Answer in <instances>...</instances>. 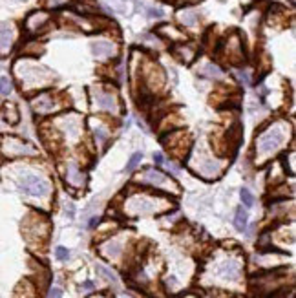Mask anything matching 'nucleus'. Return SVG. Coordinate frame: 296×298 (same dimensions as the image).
<instances>
[{"instance_id":"19","label":"nucleus","mask_w":296,"mask_h":298,"mask_svg":"<svg viewBox=\"0 0 296 298\" xmlns=\"http://www.w3.org/2000/svg\"><path fill=\"white\" fill-rule=\"evenodd\" d=\"M104 251L103 253L106 254V256H110V258H115V256H119V253H121V243H117V242H110L106 247H103Z\"/></svg>"},{"instance_id":"22","label":"nucleus","mask_w":296,"mask_h":298,"mask_svg":"<svg viewBox=\"0 0 296 298\" xmlns=\"http://www.w3.org/2000/svg\"><path fill=\"white\" fill-rule=\"evenodd\" d=\"M201 74L203 75H209V77H216V79H220L221 75H223V72H221L218 66H214V64H207L205 70H201Z\"/></svg>"},{"instance_id":"12","label":"nucleus","mask_w":296,"mask_h":298,"mask_svg":"<svg viewBox=\"0 0 296 298\" xmlns=\"http://www.w3.org/2000/svg\"><path fill=\"white\" fill-rule=\"evenodd\" d=\"M220 276H223L225 280H236L240 276V265L232 260L225 261L220 267Z\"/></svg>"},{"instance_id":"9","label":"nucleus","mask_w":296,"mask_h":298,"mask_svg":"<svg viewBox=\"0 0 296 298\" xmlns=\"http://www.w3.org/2000/svg\"><path fill=\"white\" fill-rule=\"evenodd\" d=\"M143 181H146V183H150V185H154V186H167L168 183H172L163 172L154 170V168H148V170L144 172Z\"/></svg>"},{"instance_id":"27","label":"nucleus","mask_w":296,"mask_h":298,"mask_svg":"<svg viewBox=\"0 0 296 298\" xmlns=\"http://www.w3.org/2000/svg\"><path fill=\"white\" fill-rule=\"evenodd\" d=\"M154 161H156L157 165L163 163V154H154Z\"/></svg>"},{"instance_id":"6","label":"nucleus","mask_w":296,"mask_h":298,"mask_svg":"<svg viewBox=\"0 0 296 298\" xmlns=\"http://www.w3.org/2000/svg\"><path fill=\"white\" fill-rule=\"evenodd\" d=\"M95 103L101 110H106V112L117 113L119 112V105H117V97L110 92H104V90H97L95 92Z\"/></svg>"},{"instance_id":"30","label":"nucleus","mask_w":296,"mask_h":298,"mask_svg":"<svg viewBox=\"0 0 296 298\" xmlns=\"http://www.w3.org/2000/svg\"><path fill=\"white\" fill-rule=\"evenodd\" d=\"M97 222H99V218H93V220L90 222V227H95V225H97Z\"/></svg>"},{"instance_id":"13","label":"nucleus","mask_w":296,"mask_h":298,"mask_svg":"<svg viewBox=\"0 0 296 298\" xmlns=\"http://www.w3.org/2000/svg\"><path fill=\"white\" fill-rule=\"evenodd\" d=\"M66 178L71 185H83V170L77 167V165L70 163L66 168Z\"/></svg>"},{"instance_id":"1","label":"nucleus","mask_w":296,"mask_h":298,"mask_svg":"<svg viewBox=\"0 0 296 298\" xmlns=\"http://www.w3.org/2000/svg\"><path fill=\"white\" fill-rule=\"evenodd\" d=\"M287 143V128L285 123H274L269 128L261 130L256 139V150L260 156L269 157Z\"/></svg>"},{"instance_id":"31","label":"nucleus","mask_w":296,"mask_h":298,"mask_svg":"<svg viewBox=\"0 0 296 298\" xmlns=\"http://www.w3.org/2000/svg\"><path fill=\"white\" fill-rule=\"evenodd\" d=\"M17 2H24V0H17Z\"/></svg>"},{"instance_id":"28","label":"nucleus","mask_w":296,"mask_h":298,"mask_svg":"<svg viewBox=\"0 0 296 298\" xmlns=\"http://www.w3.org/2000/svg\"><path fill=\"white\" fill-rule=\"evenodd\" d=\"M83 289L84 291H91V289H93V282H84L83 283Z\"/></svg>"},{"instance_id":"5","label":"nucleus","mask_w":296,"mask_h":298,"mask_svg":"<svg viewBox=\"0 0 296 298\" xmlns=\"http://www.w3.org/2000/svg\"><path fill=\"white\" fill-rule=\"evenodd\" d=\"M81 123H83V119L77 113H64L57 119V125L66 132V135L73 137V139L79 137V134H81Z\"/></svg>"},{"instance_id":"11","label":"nucleus","mask_w":296,"mask_h":298,"mask_svg":"<svg viewBox=\"0 0 296 298\" xmlns=\"http://www.w3.org/2000/svg\"><path fill=\"white\" fill-rule=\"evenodd\" d=\"M91 52L97 57H112L115 53V46L112 42H106V40H97L91 44Z\"/></svg>"},{"instance_id":"20","label":"nucleus","mask_w":296,"mask_h":298,"mask_svg":"<svg viewBox=\"0 0 296 298\" xmlns=\"http://www.w3.org/2000/svg\"><path fill=\"white\" fill-rule=\"evenodd\" d=\"M95 269H97V273H99V275H101V276H104V278H106L108 282H112V283H114V285H117V276H115L114 273L110 271V269H108V267H104V265H101V263H99V265H97V267H95Z\"/></svg>"},{"instance_id":"7","label":"nucleus","mask_w":296,"mask_h":298,"mask_svg":"<svg viewBox=\"0 0 296 298\" xmlns=\"http://www.w3.org/2000/svg\"><path fill=\"white\" fill-rule=\"evenodd\" d=\"M15 44V28L9 22L0 24V53L6 55Z\"/></svg>"},{"instance_id":"4","label":"nucleus","mask_w":296,"mask_h":298,"mask_svg":"<svg viewBox=\"0 0 296 298\" xmlns=\"http://www.w3.org/2000/svg\"><path fill=\"white\" fill-rule=\"evenodd\" d=\"M18 188L28 196H35V198H42L50 190V183L44 178H40L37 174H22L18 178Z\"/></svg>"},{"instance_id":"16","label":"nucleus","mask_w":296,"mask_h":298,"mask_svg":"<svg viewBox=\"0 0 296 298\" xmlns=\"http://www.w3.org/2000/svg\"><path fill=\"white\" fill-rule=\"evenodd\" d=\"M11 92H13V82H11L9 77L2 75V77H0V95L8 97Z\"/></svg>"},{"instance_id":"26","label":"nucleus","mask_w":296,"mask_h":298,"mask_svg":"<svg viewBox=\"0 0 296 298\" xmlns=\"http://www.w3.org/2000/svg\"><path fill=\"white\" fill-rule=\"evenodd\" d=\"M148 15H150V17H157V19H159V17L163 15V11H161V9L150 8V9H148Z\"/></svg>"},{"instance_id":"10","label":"nucleus","mask_w":296,"mask_h":298,"mask_svg":"<svg viewBox=\"0 0 296 298\" xmlns=\"http://www.w3.org/2000/svg\"><path fill=\"white\" fill-rule=\"evenodd\" d=\"M48 22V13L44 11H33L28 19H26V30L28 31H38V28L42 26V24Z\"/></svg>"},{"instance_id":"15","label":"nucleus","mask_w":296,"mask_h":298,"mask_svg":"<svg viewBox=\"0 0 296 298\" xmlns=\"http://www.w3.org/2000/svg\"><path fill=\"white\" fill-rule=\"evenodd\" d=\"M4 119L8 121L9 125H17L20 115L17 112V106L15 105H6V112H4Z\"/></svg>"},{"instance_id":"18","label":"nucleus","mask_w":296,"mask_h":298,"mask_svg":"<svg viewBox=\"0 0 296 298\" xmlns=\"http://www.w3.org/2000/svg\"><path fill=\"white\" fill-rule=\"evenodd\" d=\"M108 137H110V134H108L106 128L103 127H95V141L101 145V147H106L108 143Z\"/></svg>"},{"instance_id":"8","label":"nucleus","mask_w":296,"mask_h":298,"mask_svg":"<svg viewBox=\"0 0 296 298\" xmlns=\"http://www.w3.org/2000/svg\"><path fill=\"white\" fill-rule=\"evenodd\" d=\"M31 108H33V112L37 113H53V110L57 108L55 105V99L53 95H48V93H40L37 95L33 101H31Z\"/></svg>"},{"instance_id":"17","label":"nucleus","mask_w":296,"mask_h":298,"mask_svg":"<svg viewBox=\"0 0 296 298\" xmlns=\"http://www.w3.org/2000/svg\"><path fill=\"white\" fill-rule=\"evenodd\" d=\"M179 20L183 24H187V26H194L197 22V15L194 11H190V9H185V11L179 13Z\"/></svg>"},{"instance_id":"29","label":"nucleus","mask_w":296,"mask_h":298,"mask_svg":"<svg viewBox=\"0 0 296 298\" xmlns=\"http://www.w3.org/2000/svg\"><path fill=\"white\" fill-rule=\"evenodd\" d=\"M66 212H68L70 218H73V212H75V209H73V205H71V203H70L68 207H66Z\"/></svg>"},{"instance_id":"14","label":"nucleus","mask_w":296,"mask_h":298,"mask_svg":"<svg viewBox=\"0 0 296 298\" xmlns=\"http://www.w3.org/2000/svg\"><path fill=\"white\" fill-rule=\"evenodd\" d=\"M247 210L243 209V207H240V209L236 210V218H234V227L238 229V231H245L247 229Z\"/></svg>"},{"instance_id":"25","label":"nucleus","mask_w":296,"mask_h":298,"mask_svg":"<svg viewBox=\"0 0 296 298\" xmlns=\"http://www.w3.org/2000/svg\"><path fill=\"white\" fill-rule=\"evenodd\" d=\"M50 298H62L61 287H52V291H50Z\"/></svg>"},{"instance_id":"2","label":"nucleus","mask_w":296,"mask_h":298,"mask_svg":"<svg viewBox=\"0 0 296 298\" xmlns=\"http://www.w3.org/2000/svg\"><path fill=\"white\" fill-rule=\"evenodd\" d=\"M15 74L20 79L24 88H38L42 84H48L44 79L46 75H48V72L42 66H37V64H30V62L17 64Z\"/></svg>"},{"instance_id":"23","label":"nucleus","mask_w":296,"mask_h":298,"mask_svg":"<svg viewBox=\"0 0 296 298\" xmlns=\"http://www.w3.org/2000/svg\"><path fill=\"white\" fill-rule=\"evenodd\" d=\"M141 159H143V152H136L134 156L130 157L128 165H126V170H134L137 165L141 163Z\"/></svg>"},{"instance_id":"3","label":"nucleus","mask_w":296,"mask_h":298,"mask_svg":"<svg viewBox=\"0 0 296 298\" xmlns=\"http://www.w3.org/2000/svg\"><path fill=\"white\" fill-rule=\"evenodd\" d=\"M0 152L6 157H24V156H35L37 149L30 141L18 139L15 135H6L0 141Z\"/></svg>"},{"instance_id":"24","label":"nucleus","mask_w":296,"mask_h":298,"mask_svg":"<svg viewBox=\"0 0 296 298\" xmlns=\"http://www.w3.org/2000/svg\"><path fill=\"white\" fill-rule=\"evenodd\" d=\"M55 256H57L59 260H68L70 251L66 247H57V249H55Z\"/></svg>"},{"instance_id":"21","label":"nucleus","mask_w":296,"mask_h":298,"mask_svg":"<svg viewBox=\"0 0 296 298\" xmlns=\"http://www.w3.org/2000/svg\"><path fill=\"white\" fill-rule=\"evenodd\" d=\"M240 198H242V202L245 207H252V205H254V196L251 194L249 188H242V190H240Z\"/></svg>"}]
</instances>
